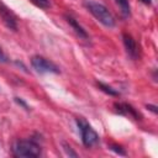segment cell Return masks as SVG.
I'll return each instance as SVG.
<instances>
[{
	"label": "cell",
	"instance_id": "obj_1",
	"mask_svg": "<svg viewBox=\"0 0 158 158\" xmlns=\"http://www.w3.org/2000/svg\"><path fill=\"white\" fill-rule=\"evenodd\" d=\"M12 153L15 157L35 158L41 156V147L33 139H19L12 146Z\"/></svg>",
	"mask_w": 158,
	"mask_h": 158
},
{
	"label": "cell",
	"instance_id": "obj_2",
	"mask_svg": "<svg viewBox=\"0 0 158 158\" xmlns=\"http://www.w3.org/2000/svg\"><path fill=\"white\" fill-rule=\"evenodd\" d=\"M88 10L91 12V15L100 22L102 23L105 27H114L115 26V17L114 15L109 11V9L106 6H104L100 2L96 1H88L86 4Z\"/></svg>",
	"mask_w": 158,
	"mask_h": 158
},
{
	"label": "cell",
	"instance_id": "obj_3",
	"mask_svg": "<svg viewBox=\"0 0 158 158\" xmlns=\"http://www.w3.org/2000/svg\"><path fill=\"white\" fill-rule=\"evenodd\" d=\"M77 125L81 133V141L85 147H93L99 142V135L86 121H84L83 118H77Z\"/></svg>",
	"mask_w": 158,
	"mask_h": 158
},
{
	"label": "cell",
	"instance_id": "obj_4",
	"mask_svg": "<svg viewBox=\"0 0 158 158\" xmlns=\"http://www.w3.org/2000/svg\"><path fill=\"white\" fill-rule=\"evenodd\" d=\"M31 65L37 73H41V74L42 73H56V74L59 73L58 67L42 56H33L31 58Z\"/></svg>",
	"mask_w": 158,
	"mask_h": 158
},
{
	"label": "cell",
	"instance_id": "obj_5",
	"mask_svg": "<svg viewBox=\"0 0 158 158\" xmlns=\"http://www.w3.org/2000/svg\"><path fill=\"white\" fill-rule=\"evenodd\" d=\"M0 19L7 28H10L12 31L17 30V17H16V15L1 0H0Z\"/></svg>",
	"mask_w": 158,
	"mask_h": 158
},
{
	"label": "cell",
	"instance_id": "obj_6",
	"mask_svg": "<svg viewBox=\"0 0 158 158\" xmlns=\"http://www.w3.org/2000/svg\"><path fill=\"white\" fill-rule=\"evenodd\" d=\"M114 107L115 110L121 114V115H125V116H128V117H132L135 120H141V115L139 112L130 104L127 102H115L114 104Z\"/></svg>",
	"mask_w": 158,
	"mask_h": 158
},
{
	"label": "cell",
	"instance_id": "obj_7",
	"mask_svg": "<svg viewBox=\"0 0 158 158\" xmlns=\"http://www.w3.org/2000/svg\"><path fill=\"white\" fill-rule=\"evenodd\" d=\"M122 40H123V44H125L127 54L132 59H137V57H138V47H137V43L133 40V37L130 33L123 32L122 33Z\"/></svg>",
	"mask_w": 158,
	"mask_h": 158
},
{
	"label": "cell",
	"instance_id": "obj_8",
	"mask_svg": "<svg viewBox=\"0 0 158 158\" xmlns=\"http://www.w3.org/2000/svg\"><path fill=\"white\" fill-rule=\"evenodd\" d=\"M64 17H65L67 22L72 26V28L74 30V32H75L80 38H83V40H88V38H89V35L86 33V31L79 25V22H78L73 16H70V15H64Z\"/></svg>",
	"mask_w": 158,
	"mask_h": 158
},
{
	"label": "cell",
	"instance_id": "obj_9",
	"mask_svg": "<svg viewBox=\"0 0 158 158\" xmlns=\"http://www.w3.org/2000/svg\"><path fill=\"white\" fill-rule=\"evenodd\" d=\"M116 4L120 6V10L125 17H128L131 15V9H130V2L128 0H115Z\"/></svg>",
	"mask_w": 158,
	"mask_h": 158
},
{
	"label": "cell",
	"instance_id": "obj_10",
	"mask_svg": "<svg viewBox=\"0 0 158 158\" xmlns=\"http://www.w3.org/2000/svg\"><path fill=\"white\" fill-rule=\"evenodd\" d=\"M98 86L100 88V90H102L104 93H106L109 95H112V96H117L118 95V93L115 89H112L111 86H109V85H106V84H104L101 81H98Z\"/></svg>",
	"mask_w": 158,
	"mask_h": 158
},
{
	"label": "cell",
	"instance_id": "obj_11",
	"mask_svg": "<svg viewBox=\"0 0 158 158\" xmlns=\"http://www.w3.org/2000/svg\"><path fill=\"white\" fill-rule=\"evenodd\" d=\"M32 4H35L36 6L41 7V9H48L51 6L49 0H30Z\"/></svg>",
	"mask_w": 158,
	"mask_h": 158
},
{
	"label": "cell",
	"instance_id": "obj_12",
	"mask_svg": "<svg viewBox=\"0 0 158 158\" xmlns=\"http://www.w3.org/2000/svg\"><path fill=\"white\" fill-rule=\"evenodd\" d=\"M110 149H112L114 152H116V153H118V154H121V156H126V152H125V149H123L121 146L116 144V143H112V144H110Z\"/></svg>",
	"mask_w": 158,
	"mask_h": 158
},
{
	"label": "cell",
	"instance_id": "obj_13",
	"mask_svg": "<svg viewBox=\"0 0 158 158\" xmlns=\"http://www.w3.org/2000/svg\"><path fill=\"white\" fill-rule=\"evenodd\" d=\"M63 147H64V149H65L67 154H69V156H72V157H77V156H78V154H77L75 152H73V151H72L70 146H68L67 143H63Z\"/></svg>",
	"mask_w": 158,
	"mask_h": 158
},
{
	"label": "cell",
	"instance_id": "obj_14",
	"mask_svg": "<svg viewBox=\"0 0 158 158\" xmlns=\"http://www.w3.org/2000/svg\"><path fill=\"white\" fill-rule=\"evenodd\" d=\"M0 63H9V58L4 53V51L0 48Z\"/></svg>",
	"mask_w": 158,
	"mask_h": 158
},
{
	"label": "cell",
	"instance_id": "obj_15",
	"mask_svg": "<svg viewBox=\"0 0 158 158\" xmlns=\"http://www.w3.org/2000/svg\"><path fill=\"white\" fill-rule=\"evenodd\" d=\"M15 101H16V102H17L19 105H21V106H23V107H25L26 110H30V107H28V105H27V104H26V102H25L23 100H21L20 98H15Z\"/></svg>",
	"mask_w": 158,
	"mask_h": 158
},
{
	"label": "cell",
	"instance_id": "obj_16",
	"mask_svg": "<svg viewBox=\"0 0 158 158\" xmlns=\"http://www.w3.org/2000/svg\"><path fill=\"white\" fill-rule=\"evenodd\" d=\"M147 109H149L151 111H153L154 114H157V107H156V106H152V105H147Z\"/></svg>",
	"mask_w": 158,
	"mask_h": 158
},
{
	"label": "cell",
	"instance_id": "obj_17",
	"mask_svg": "<svg viewBox=\"0 0 158 158\" xmlns=\"http://www.w3.org/2000/svg\"><path fill=\"white\" fill-rule=\"evenodd\" d=\"M141 1H142V2H144V4H147V5H149V4L152 2L151 0H141Z\"/></svg>",
	"mask_w": 158,
	"mask_h": 158
}]
</instances>
